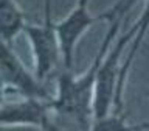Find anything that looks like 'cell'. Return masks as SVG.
Listing matches in <instances>:
<instances>
[{
    "label": "cell",
    "instance_id": "1",
    "mask_svg": "<svg viewBox=\"0 0 149 131\" xmlns=\"http://www.w3.org/2000/svg\"><path fill=\"white\" fill-rule=\"evenodd\" d=\"M121 23V16L112 20L101 44V49L95 56L92 66L82 77L74 78L72 70H62L58 75V94L50 101V111H54L61 116L70 117L81 126L84 131H88L93 122V97H95V84L100 66L112 45V41L116 35Z\"/></svg>",
    "mask_w": 149,
    "mask_h": 131
},
{
    "label": "cell",
    "instance_id": "2",
    "mask_svg": "<svg viewBox=\"0 0 149 131\" xmlns=\"http://www.w3.org/2000/svg\"><path fill=\"white\" fill-rule=\"evenodd\" d=\"M44 9V23L39 27L25 25V30H23L31 42L36 77L39 81H44L48 75L53 73L62 61L56 23L51 20V0H45Z\"/></svg>",
    "mask_w": 149,
    "mask_h": 131
},
{
    "label": "cell",
    "instance_id": "3",
    "mask_svg": "<svg viewBox=\"0 0 149 131\" xmlns=\"http://www.w3.org/2000/svg\"><path fill=\"white\" fill-rule=\"evenodd\" d=\"M140 28V20L126 31L118 39V42L113 45L110 53L102 59V63L98 70L96 84H95V97H93V120L102 119V117L110 114V108L113 106L115 92L118 86V77H120V59L126 44L130 41L135 33Z\"/></svg>",
    "mask_w": 149,
    "mask_h": 131
},
{
    "label": "cell",
    "instance_id": "4",
    "mask_svg": "<svg viewBox=\"0 0 149 131\" xmlns=\"http://www.w3.org/2000/svg\"><path fill=\"white\" fill-rule=\"evenodd\" d=\"M0 77L6 84V87L16 89L25 98H37V100L51 101L47 89L42 86V81L36 75L28 72L23 63L11 50L6 42L0 39Z\"/></svg>",
    "mask_w": 149,
    "mask_h": 131
},
{
    "label": "cell",
    "instance_id": "5",
    "mask_svg": "<svg viewBox=\"0 0 149 131\" xmlns=\"http://www.w3.org/2000/svg\"><path fill=\"white\" fill-rule=\"evenodd\" d=\"M50 101L25 98L22 101L8 103L0 106V125H26V126H42L48 119Z\"/></svg>",
    "mask_w": 149,
    "mask_h": 131
},
{
    "label": "cell",
    "instance_id": "6",
    "mask_svg": "<svg viewBox=\"0 0 149 131\" xmlns=\"http://www.w3.org/2000/svg\"><path fill=\"white\" fill-rule=\"evenodd\" d=\"M25 14L14 0H0V39L11 45L13 39L25 30Z\"/></svg>",
    "mask_w": 149,
    "mask_h": 131
},
{
    "label": "cell",
    "instance_id": "7",
    "mask_svg": "<svg viewBox=\"0 0 149 131\" xmlns=\"http://www.w3.org/2000/svg\"><path fill=\"white\" fill-rule=\"evenodd\" d=\"M149 128V123L143 125H127V122L121 114H109L102 119H96L92 122L88 131H140Z\"/></svg>",
    "mask_w": 149,
    "mask_h": 131
},
{
    "label": "cell",
    "instance_id": "8",
    "mask_svg": "<svg viewBox=\"0 0 149 131\" xmlns=\"http://www.w3.org/2000/svg\"><path fill=\"white\" fill-rule=\"evenodd\" d=\"M40 130H42V131H64V130L58 125V123H54L53 120H50V117L44 122V123H42Z\"/></svg>",
    "mask_w": 149,
    "mask_h": 131
}]
</instances>
